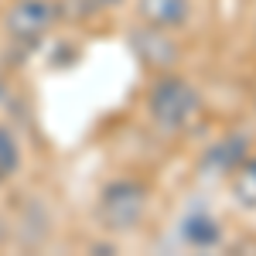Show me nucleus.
Masks as SVG:
<instances>
[{
	"mask_svg": "<svg viewBox=\"0 0 256 256\" xmlns=\"http://www.w3.org/2000/svg\"><path fill=\"white\" fill-rule=\"evenodd\" d=\"M202 110V96L188 82L181 79H164L150 92V116L164 130H184Z\"/></svg>",
	"mask_w": 256,
	"mask_h": 256,
	"instance_id": "nucleus-1",
	"label": "nucleus"
},
{
	"mask_svg": "<svg viewBox=\"0 0 256 256\" xmlns=\"http://www.w3.org/2000/svg\"><path fill=\"white\" fill-rule=\"evenodd\" d=\"M147 212V188L137 181H113L99 198V218L113 232H130Z\"/></svg>",
	"mask_w": 256,
	"mask_h": 256,
	"instance_id": "nucleus-2",
	"label": "nucleus"
},
{
	"mask_svg": "<svg viewBox=\"0 0 256 256\" xmlns=\"http://www.w3.org/2000/svg\"><path fill=\"white\" fill-rule=\"evenodd\" d=\"M52 20H55V10L44 0H20L7 14V31L20 41H34L52 28Z\"/></svg>",
	"mask_w": 256,
	"mask_h": 256,
	"instance_id": "nucleus-3",
	"label": "nucleus"
},
{
	"mask_svg": "<svg viewBox=\"0 0 256 256\" xmlns=\"http://www.w3.org/2000/svg\"><path fill=\"white\" fill-rule=\"evenodd\" d=\"M246 150H250V137L232 134V137L218 140L216 147H208V154L202 158V171L205 174H232L246 160Z\"/></svg>",
	"mask_w": 256,
	"mask_h": 256,
	"instance_id": "nucleus-4",
	"label": "nucleus"
},
{
	"mask_svg": "<svg viewBox=\"0 0 256 256\" xmlns=\"http://www.w3.org/2000/svg\"><path fill=\"white\" fill-rule=\"evenodd\" d=\"M140 18L154 28H174L188 18V0H140Z\"/></svg>",
	"mask_w": 256,
	"mask_h": 256,
	"instance_id": "nucleus-5",
	"label": "nucleus"
},
{
	"mask_svg": "<svg viewBox=\"0 0 256 256\" xmlns=\"http://www.w3.org/2000/svg\"><path fill=\"white\" fill-rule=\"evenodd\" d=\"M181 232H184V239L195 250H212V246H218V239H222V222H216V218L205 216V212H192V216L184 218Z\"/></svg>",
	"mask_w": 256,
	"mask_h": 256,
	"instance_id": "nucleus-6",
	"label": "nucleus"
},
{
	"mask_svg": "<svg viewBox=\"0 0 256 256\" xmlns=\"http://www.w3.org/2000/svg\"><path fill=\"white\" fill-rule=\"evenodd\" d=\"M232 192H236V202H239V205H250V208H256V158H246V160L236 168Z\"/></svg>",
	"mask_w": 256,
	"mask_h": 256,
	"instance_id": "nucleus-7",
	"label": "nucleus"
},
{
	"mask_svg": "<svg viewBox=\"0 0 256 256\" xmlns=\"http://www.w3.org/2000/svg\"><path fill=\"white\" fill-rule=\"evenodd\" d=\"M18 164H20V147H18V140L10 137L7 130H0V178L10 174Z\"/></svg>",
	"mask_w": 256,
	"mask_h": 256,
	"instance_id": "nucleus-8",
	"label": "nucleus"
},
{
	"mask_svg": "<svg viewBox=\"0 0 256 256\" xmlns=\"http://www.w3.org/2000/svg\"><path fill=\"white\" fill-rule=\"evenodd\" d=\"M89 10H102V7H110V4H116V0H82Z\"/></svg>",
	"mask_w": 256,
	"mask_h": 256,
	"instance_id": "nucleus-9",
	"label": "nucleus"
},
{
	"mask_svg": "<svg viewBox=\"0 0 256 256\" xmlns=\"http://www.w3.org/2000/svg\"><path fill=\"white\" fill-rule=\"evenodd\" d=\"M4 96H7V86H4V82H0V102H4Z\"/></svg>",
	"mask_w": 256,
	"mask_h": 256,
	"instance_id": "nucleus-10",
	"label": "nucleus"
}]
</instances>
